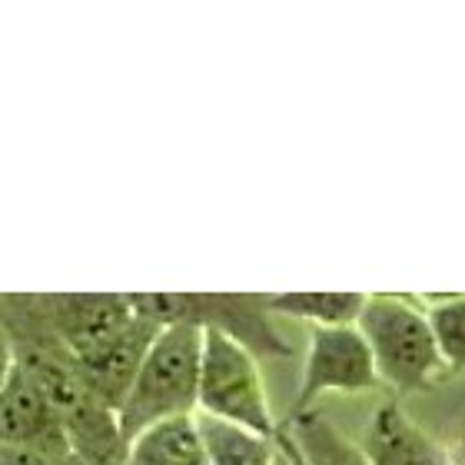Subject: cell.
Segmentation results:
<instances>
[{
  "mask_svg": "<svg viewBox=\"0 0 465 465\" xmlns=\"http://www.w3.org/2000/svg\"><path fill=\"white\" fill-rule=\"evenodd\" d=\"M276 442H280V456H276V462H272V465H296V459H292V449H290V442H286V436H282V432H276Z\"/></svg>",
  "mask_w": 465,
  "mask_h": 465,
  "instance_id": "19",
  "label": "cell"
},
{
  "mask_svg": "<svg viewBox=\"0 0 465 465\" xmlns=\"http://www.w3.org/2000/svg\"><path fill=\"white\" fill-rule=\"evenodd\" d=\"M442 446H446L449 465H465V422L449 432V439L442 442Z\"/></svg>",
  "mask_w": 465,
  "mask_h": 465,
  "instance_id": "18",
  "label": "cell"
},
{
  "mask_svg": "<svg viewBox=\"0 0 465 465\" xmlns=\"http://www.w3.org/2000/svg\"><path fill=\"white\" fill-rule=\"evenodd\" d=\"M196 412L246 426L260 436L280 432V419L272 412L260 359L252 356L246 346L230 340L226 332L216 330H203Z\"/></svg>",
  "mask_w": 465,
  "mask_h": 465,
  "instance_id": "4",
  "label": "cell"
},
{
  "mask_svg": "<svg viewBox=\"0 0 465 465\" xmlns=\"http://www.w3.org/2000/svg\"><path fill=\"white\" fill-rule=\"evenodd\" d=\"M436 336L439 356L446 366V376H465V296H439L422 306Z\"/></svg>",
  "mask_w": 465,
  "mask_h": 465,
  "instance_id": "15",
  "label": "cell"
},
{
  "mask_svg": "<svg viewBox=\"0 0 465 465\" xmlns=\"http://www.w3.org/2000/svg\"><path fill=\"white\" fill-rule=\"evenodd\" d=\"M280 429L290 439L300 465H369L362 446L349 439L320 406L282 419Z\"/></svg>",
  "mask_w": 465,
  "mask_h": 465,
  "instance_id": "11",
  "label": "cell"
},
{
  "mask_svg": "<svg viewBox=\"0 0 465 465\" xmlns=\"http://www.w3.org/2000/svg\"><path fill=\"white\" fill-rule=\"evenodd\" d=\"M356 330L372 352L379 382L396 396H419L449 379L429 316L416 300L372 292Z\"/></svg>",
  "mask_w": 465,
  "mask_h": 465,
  "instance_id": "1",
  "label": "cell"
},
{
  "mask_svg": "<svg viewBox=\"0 0 465 465\" xmlns=\"http://www.w3.org/2000/svg\"><path fill=\"white\" fill-rule=\"evenodd\" d=\"M200 359H203V330L176 322L156 332L134 386L116 409L126 439L140 436L143 429L166 419L196 416Z\"/></svg>",
  "mask_w": 465,
  "mask_h": 465,
  "instance_id": "2",
  "label": "cell"
},
{
  "mask_svg": "<svg viewBox=\"0 0 465 465\" xmlns=\"http://www.w3.org/2000/svg\"><path fill=\"white\" fill-rule=\"evenodd\" d=\"M14 369H17V356H14V342H10L7 330L0 326V389L7 386L10 376H14Z\"/></svg>",
  "mask_w": 465,
  "mask_h": 465,
  "instance_id": "17",
  "label": "cell"
},
{
  "mask_svg": "<svg viewBox=\"0 0 465 465\" xmlns=\"http://www.w3.org/2000/svg\"><path fill=\"white\" fill-rule=\"evenodd\" d=\"M160 330H163V326H156L153 320H146L143 312L136 310V320L130 322L126 330L110 336L107 342H100L97 349L77 356L90 396L100 399V402L110 409H120V402H124L130 386H134L136 372H140V362H143L146 349H150V342L156 340Z\"/></svg>",
  "mask_w": 465,
  "mask_h": 465,
  "instance_id": "8",
  "label": "cell"
},
{
  "mask_svg": "<svg viewBox=\"0 0 465 465\" xmlns=\"http://www.w3.org/2000/svg\"><path fill=\"white\" fill-rule=\"evenodd\" d=\"M124 465H206L196 416L166 419L130 439Z\"/></svg>",
  "mask_w": 465,
  "mask_h": 465,
  "instance_id": "12",
  "label": "cell"
},
{
  "mask_svg": "<svg viewBox=\"0 0 465 465\" xmlns=\"http://www.w3.org/2000/svg\"><path fill=\"white\" fill-rule=\"evenodd\" d=\"M0 326H4V296H0Z\"/></svg>",
  "mask_w": 465,
  "mask_h": 465,
  "instance_id": "21",
  "label": "cell"
},
{
  "mask_svg": "<svg viewBox=\"0 0 465 465\" xmlns=\"http://www.w3.org/2000/svg\"><path fill=\"white\" fill-rule=\"evenodd\" d=\"M379 386L382 382H379L372 352L356 326L312 330L290 416L312 409L322 396H362V392H376Z\"/></svg>",
  "mask_w": 465,
  "mask_h": 465,
  "instance_id": "5",
  "label": "cell"
},
{
  "mask_svg": "<svg viewBox=\"0 0 465 465\" xmlns=\"http://www.w3.org/2000/svg\"><path fill=\"white\" fill-rule=\"evenodd\" d=\"M0 442L37 449L57 462L70 456L60 409L20 369H14L10 382L0 389Z\"/></svg>",
  "mask_w": 465,
  "mask_h": 465,
  "instance_id": "7",
  "label": "cell"
},
{
  "mask_svg": "<svg viewBox=\"0 0 465 465\" xmlns=\"http://www.w3.org/2000/svg\"><path fill=\"white\" fill-rule=\"evenodd\" d=\"M136 310L156 326H196L226 332L256 359H292L296 346L276 326L266 296L246 292H146L134 296Z\"/></svg>",
  "mask_w": 465,
  "mask_h": 465,
  "instance_id": "3",
  "label": "cell"
},
{
  "mask_svg": "<svg viewBox=\"0 0 465 465\" xmlns=\"http://www.w3.org/2000/svg\"><path fill=\"white\" fill-rule=\"evenodd\" d=\"M280 432H282V429H280ZM282 436H286V432H282ZM286 442H290V439H286ZM292 449V446H290ZM292 459H296V452H292ZM296 465H300V459H296Z\"/></svg>",
  "mask_w": 465,
  "mask_h": 465,
  "instance_id": "22",
  "label": "cell"
},
{
  "mask_svg": "<svg viewBox=\"0 0 465 465\" xmlns=\"http://www.w3.org/2000/svg\"><path fill=\"white\" fill-rule=\"evenodd\" d=\"M206 465H272L280 456L276 436H260L246 426L196 412Z\"/></svg>",
  "mask_w": 465,
  "mask_h": 465,
  "instance_id": "13",
  "label": "cell"
},
{
  "mask_svg": "<svg viewBox=\"0 0 465 465\" xmlns=\"http://www.w3.org/2000/svg\"><path fill=\"white\" fill-rule=\"evenodd\" d=\"M30 302L40 320L47 322V330L74 356L97 349L136 320L134 296L84 292V296H30Z\"/></svg>",
  "mask_w": 465,
  "mask_h": 465,
  "instance_id": "6",
  "label": "cell"
},
{
  "mask_svg": "<svg viewBox=\"0 0 465 465\" xmlns=\"http://www.w3.org/2000/svg\"><path fill=\"white\" fill-rule=\"evenodd\" d=\"M0 465H60V462L57 459L44 456V452H37V449L0 442Z\"/></svg>",
  "mask_w": 465,
  "mask_h": 465,
  "instance_id": "16",
  "label": "cell"
},
{
  "mask_svg": "<svg viewBox=\"0 0 465 465\" xmlns=\"http://www.w3.org/2000/svg\"><path fill=\"white\" fill-rule=\"evenodd\" d=\"M60 465H84V462H77V459H74V456H67Z\"/></svg>",
  "mask_w": 465,
  "mask_h": 465,
  "instance_id": "20",
  "label": "cell"
},
{
  "mask_svg": "<svg viewBox=\"0 0 465 465\" xmlns=\"http://www.w3.org/2000/svg\"><path fill=\"white\" fill-rule=\"evenodd\" d=\"M366 292H282L266 296L272 316L310 322L312 330H336L356 326L366 310Z\"/></svg>",
  "mask_w": 465,
  "mask_h": 465,
  "instance_id": "14",
  "label": "cell"
},
{
  "mask_svg": "<svg viewBox=\"0 0 465 465\" xmlns=\"http://www.w3.org/2000/svg\"><path fill=\"white\" fill-rule=\"evenodd\" d=\"M359 446L366 452L369 465H449L442 439L429 436L399 406V399H386L369 412Z\"/></svg>",
  "mask_w": 465,
  "mask_h": 465,
  "instance_id": "9",
  "label": "cell"
},
{
  "mask_svg": "<svg viewBox=\"0 0 465 465\" xmlns=\"http://www.w3.org/2000/svg\"><path fill=\"white\" fill-rule=\"evenodd\" d=\"M70 456L84 465H124L130 439L120 429L116 409L104 406L100 399H87L64 416Z\"/></svg>",
  "mask_w": 465,
  "mask_h": 465,
  "instance_id": "10",
  "label": "cell"
}]
</instances>
